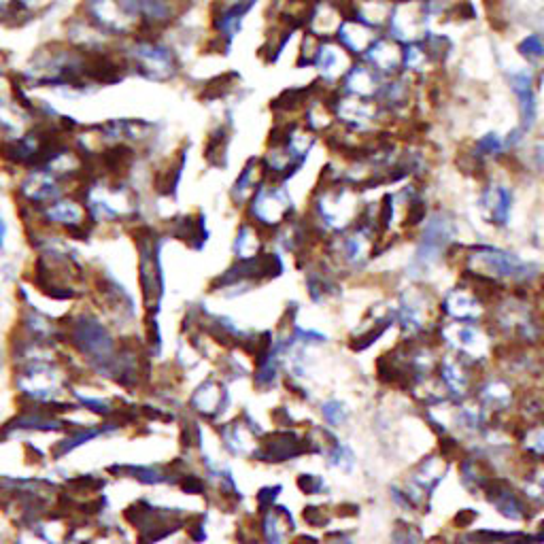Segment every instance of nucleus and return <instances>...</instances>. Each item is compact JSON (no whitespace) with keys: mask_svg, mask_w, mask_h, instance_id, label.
Returning a JSON list of instances; mask_svg holds the SVG:
<instances>
[{"mask_svg":"<svg viewBox=\"0 0 544 544\" xmlns=\"http://www.w3.org/2000/svg\"><path fill=\"white\" fill-rule=\"evenodd\" d=\"M364 213L362 192L347 183L319 181L311 196V207L306 219L319 234H340L360 221Z\"/></svg>","mask_w":544,"mask_h":544,"instance_id":"f03ea898","label":"nucleus"},{"mask_svg":"<svg viewBox=\"0 0 544 544\" xmlns=\"http://www.w3.org/2000/svg\"><path fill=\"white\" fill-rule=\"evenodd\" d=\"M345 9L340 7L338 0H323V3H315L306 11L304 26L306 32L313 34L319 41H334L340 24L345 22Z\"/></svg>","mask_w":544,"mask_h":544,"instance_id":"6ab92c4d","label":"nucleus"},{"mask_svg":"<svg viewBox=\"0 0 544 544\" xmlns=\"http://www.w3.org/2000/svg\"><path fill=\"white\" fill-rule=\"evenodd\" d=\"M264 249V238H262V230L251 224V221H243L241 226H238L236 234H234V243H232V253L236 260H251L262 255Z\"/></svg>","mask_w":544,"mask_h":544,"instance_id":"a878e982","label":"nucleus"},{"mask_svg":"<svg viewBox=\"0 0 544 544\" xmlns=\"http://www.w3.org/2000/svg\"><path fill=\"white\" fill-rule=\"evenodd\" d=\"M457 238L455 217L447 211H432L421 224V232L413 251V258L408 262L406 275L413 281H421L432 275L442 262L449 258V253Z\"/></svg>","mask_w":544,"mask_h":544,"instance_id":"39448f33","label":"nucleus"},{"mask_svg":"<svg viewBox=\"0 0 544 544\" xmlns=\"http://www.w3.org/2000/svg\"><path fill=\"white\" fill-rule=\"evenodd\" d=\"M28 215L34 221V228L66 234L68 238H77V241H83L94 228L88 209H85V204L77 192L66 194L47 204L41 211Z\"/></svg>","mask_w":544,"mask_h":544,"instance_id":"0eeeda50","label":"nucleus"},{"mask_svg":"<svg viewBox=\"0 0 544 544\" xmlns=\"http://www.w3.org/2000/svg\"><path fill=\"white\" fill-rule=\"evenodd\" d=\"M296 215V202L287 183L264 179L245 204V219L262 232H275Z\"/></svg>","mask_w":544,"mask_h":544,"instance_id":"423d86ee","label":"nucleus"},{"mask_svg":"<svg viewBox=\"0 0 544 544\" xmlns=\"http://www.w3.org/2000/svg\"><path fill=\"white\" fill-rule=\"evenodd\" d=\"M517 54L523 58L525 66L538 68L544 62V34L530 32L517 43Z\"/></svg>","mask_w":544,"mask_h":544,"instance_id":"c85d7f7f","label":"nucleus"},{"mask_svg":"<svg viewBox=\"0 0 544 544\" xmlns=\"http://www.w3.org/2000/svg\"><path fill=\"white\" fill-rule=\"evenodd\" d=\"M362 60L381 77L398 75L402 73V45L389 39L387 34H379V39L370 45Z\"/></svg>","mask_w":544,"mask_h":544,"instance_id":"412c9836","label":"nucleus"},{"mask_svg":"<svg viewBox=\"0 0 544 544\" xmlns=\"http://www.w3.org/2000/svg\"><path fill=\"white\" fill-rule=\"evenodd\" d=\"M534 164L542 170V175H544V143H538L534 147Z\"/></svg>","mask_w":544,"mask_h":544,"instance_id":"58836bf2","label":"nucleus"},{"mask_svg":"<svg viewBox=\"0 0 544 544\" xmlns=\"http://www.w3.org/2000/svg\"><path fill=\"white\" fill-rule=\"evenodd\" d=\"M389 0H351V9L347 17L362 22L374 30H383L391 11Z\"/></svg>","mask_w":544,"mask_h":544,"instance_id":"393cba45","label":"nucleus"},{"mask_svg":"<svg viewBox=\"0 0 544 544\" xmlns=\"http://www.w3.org/2000/svg\"><path fill=\"white\" fill-rule=\"evenodd\" d=\"M415 77L398 73L391 77H383V83L377 94V105L383 111V117H400L413 102L415 94Z\"/></svg>","mask_w":544,"mask_h":544,"instance_id":"a211bd4d","label":"nucleus"},{"mask_svg":"<svg viewBox=\"0 0 544 544\" xmlns=\"http://www.w3.org/2000/svg\"><path fill=\"white\" fill-rule=\"evenodd\" d=\"M264 179H266V175H264L260 158H249L230 187V200H232L234 207L245 209V204L249 202V198L253 196L255 190H258Z\"/></svg>","mask_w":544,"mask_h":544,"instance_id":"5701e85b","label":"nucleus"},{"mask_svg":"<svg viewBox=\"0 0 544 544\" xmlns=\"http://www.w3.org/2000/svg\"><path fill=\"white\" fill-rule=\"evenodd\" d=\"M491 502L496 504V508L500 510V513L508 519H513V521H519L523 519V504L519 500V496L515 491H510L506 487H500L496 491V496H491Z\"/></svg>","mask_w":544,"mask_h":544,"instance_id":"7c9ffc66","label":"nucleus"},{"mask_svg":"<svg viewBox=\"0 0 544 544\" xmlns=\"http://www.w3.org/2000/svg\"><path fill=\"white\" fill-rule=\"evenodd\" d=\"M510 400H513V396H510V389L500 383V381H491L483 387V402L485 406H493V408H504L510 404Z\"/></svg>","mask_w":544,"mask_h":544,"instance_id":"72a5a7b5","label":"nucleus"},{"mask_svg":"<svg viewBox=\"0 0 544 544\" xmlns=\"http://www.w3.org/2000/svg\"><path fill=\"white\" fill-rule=\"evenodd\" d=\"M434 302L430 300V296L423 292V289L411 287L404 289L398 298V306L394 319L398 321V326L406 332V334H419L428 326V319L432 315Z\"/></svg>","mask_w":544,"mask_h":544,"instance_id":"dca6fc26","label":"nucleus"},{"mask_svg":"<svg viewBox=\"0 0 544 544\" xmlns=\"http://www.w3.org/2000/svg\"><path fill=\"white\" fill-rule=\"evenodd\" d=\"M508 90L513 94L519 111V126L530 132L538 122V77L530 66H515L506 71Z\"/></svg>","mask_w":544,"mask_h":544,"instance_id":"4468645a","label":"nucleus"},{"mask_svg":"<svg viewBox=\"0 0 544 544\" xmlns=\"http://www.w3.org/2000/svg\"><path fill=\"white\" fill-rule=\"evenodd\" d=\"M302 3H311V5H315V3H323V0H302Z\"/></svg>","mask_w":544,"mask_h":544,"instance_id":"a19ab883","label":"nucleus"},{"mask_svg":"<svg viewBox=\"0 0 544 544\" xmlns=\"http://www.w3.org/2000/svg\"><path fill=\"white\" fill-rule=\"evenodd\" d=\"M319 39H315L313 34L304 32L302 43H300V51H298V66H313V60L317 56V47H319Z\"/></svg>","mask_w":544,"mask_h":544,"instance_id":"c9c22d12","label":"nucleus"},{"mask_svg":"<svg viewBox=\"0 0 544 544\" xmlns=\"http://www.w3.org/2000/svg\"><path fill=\"white\" fill-rule=\"evenodd\" d=\"M77 194L88 209L94 228L100 224H126L139 215V198L126 177L92 173L79 185Z\"/></svg>","mask_w":544,"mask_h":544,"instance_id":"f257e3e1","label":"nucleus"},{"mask_svg":"<svg viewBox=\"0 0 544 544\" xmlns=\"http://www.w3.org/2000/svg\"><path fill=\"white\" fill-rule=\"evenodd\" d=\"M170 3H179V5H183V0H170Z\"/></svg>","mask_w":544,"mask_h":544,"instance_id":"79ce46f5","label":"nucleus"},{"mask_svg":"<svg viewBox=\"0 0 544 544\" xmlns=\"http://www.w3.org/2000/svg\"><path fill=\"white\" fill-rule=\"evenodd\" d=\"M432 32V22L423 11L421 0H396L391 5L385 34L396 43L411 45L421 43Z\"/></svg>","mask_w":544,"mask_h":544,"instance_id":"9b49d317","label":"nucleus"},{"mask_svg":"<svg viewBox=\"0 0 544 544\" xmlns=\"http://www.w3.org/2000/svg\"><path fill=\"white\" fill-rule=\"evenodd\" d=\"M381 83H383V77L374 71L372 66H368L364 60H353L345 77L340 79L336 92L355 96V98H364V100H374L379 94Z\"/></svg>","mask_w":544,"mask_h":544,"instance_id":"aec40b11","label":"nucleus"},{"mask_svg":"<svg viewBox=\"0 0 544 544\" xmlns=\"http://www.w3.org/2000/svg\"><path fill=\"white\" fill-rule=\"evenodd\" d=\"M353 58L336 41H321L317 47V56L313 68L317 73V83L323 90L336 92L340 79L345 77Z\"/></svg>","mask_w":544,"mask_h":544,"instance_id":"2eb2a0df","label":"nucleus"},{"mask_svg":"<svg viewBox=\"0 0 544 544\" xmlns=\"http://www.w3.org/2000/svg\"><path fill=\"white\" fill-rule=\"evenodd\" d=\"M394 544H425V542L419 538L415 530H411V527H400L394 534Z\"/></svg>","mask_w":544,"mask_h":544,"instance_id":"e433bc0d","label":"nucleus"},{"mask_svg":"<svg viewBox=\"0 0 544 544\" xmlns=\"http://www.w3.org/2000/svg\"><path fill=\"white\" fill-rule=\"evenodd\" d=\"M447 336L453 340V347L468 357H483L487 349V336L479 323H451Z\"/></svg>","mask_w":544,"mask_h":544,"instance_id":"b1692460","label":"nucleus"},{"mask_svg":"<svg viewBox=\"0 0 544 544\" xmlns=\"http://www.w3.org/2000/svg\"><path fill=\"white\" fill-rule=\"evenodd\" d=\"M75 192L71 185L49 173L45 166H34L17 173L15 200L22 207V213H37L54 200Z\"/></svg>","mask_w":544,"mask_h":544,"instance_id":"1a4fd4ad","label":"nucleus"},{"mask_svg":"<svg viewBox=\"0 0 544 544\" xmlns=\"http://www.w3.org/2000/svg\"><path fill=\"white\" fill-rule=\"evenodd\" d=\"M228 143H230V134L224 126H217L211 136H209V147H207V158L211 164L219 166L217 158H226L228 151Z\"/></svg>","mask_w":544,"mask_h":544,"instance_id":"473e14b6","label":"nucleus"},{"mask_svg":"<svg viewBox=\"0 0 544 544\" xmlns=\"http://www.w3.org/2000/svg\"><path fill=\"white\" fill-rule=\"evenodd\" d=\"M255 5H258V0H213L209 24L213 39L221 49L228 51L234 45Z\"/></svg>","mask_w":544,"mask_h":544,"instance_id":"f8f14e48","label":"nucleus"},{"mask_svg":"<svg viewBox=\"0 0 544 544\" xmlns=\"http://www.w3.org/2000/svg\"><path fill=\"white\" fill-rule=\"evenodd\" d=\"M330 109L334 122L349 134L372 136L383 124V111L377 100H364L340 92L330 94Z\"/></svg>","mask_w":544,"mask_h":544,"instance_id":"9d476101","label":"nucleus"},{"mask_svg":"<svg viewBox=\"0 0 544 544\" xmlns=\"http://www.w3.org/2000/svg\"><path fill=\"white\" fill-rule=\"evenodd\" d=\"M440 372H442V383H445V387L449 389L453 400H462L468 391V374L453 360H445Z\"/></svg>","mask_w":544,"mask_h":544,"instance_id":"c756f323","label":"nucleus"},{"mask_svg":"<svg viewBox=\"0 0 544 544\" xmlns=\"http://www.w3.org/2000/svg\"><path fill=\"white\" fill-rule=\"evenodd\" d=\"M379 39V30H374L362 22L353 20V17H345V22L340 24L334 41L343 47L353 60H362L370 45Z\"/></svg>","mask_w":544,"mask_h":544,"instance_id":"4be33fe9","label":"nucleus"},{"mask_svg":"<svg viewBox=\"0 0 544 544\" xmlns=\"http://www.w3.org/2000/svg\"><path fill=\"white\" fill-rule=\"evenodd\" d=\"M466 272L485 285H530L538 279L540 266L521 258L519 253L496 245H474L464 255Z\"/></svg>","mask_w":544,"mask_h":544,"instance_id":"7ed1b4c3","label":"nucleus"},{"mask_svg":"<svg viewBox=\"0 0 544 544\" xmlns=\"http://www.w3.org/2000/svg\"><path fill=\"white\" fill-rule=\"evenodd\" d=\"M7 234H9V226H7L5 217L0 215V251H3L7 245Z\"/></svg>","mask_w":544,"mask_h":544,"instance_id":"ea45409f","label":"nucleus"},{"mask_svg":"<svg viewBox=\"0 0 544 544\" xmlns=\"http://www.w3.org/2000/svg\"><path fill=\"white\" fill-rule=\"evenodd\" d=\"M20 20V11H17V0H0V20Z\"/></svg>","mask_w":544,"mask_h":544,"instance_id":"4c0bfd02","label":"nucleus"},{"mask_svg":"<svg viewBox=\"0 0 544 544\" xmlns=\"http://www.w3.org/2000/svg\"><path fill=\"white\" fill-rule=\"evenodd\" d=\"M281 510L283 513H272V510H268L264 521H262V536H264L266 544H283L285 542L289 527H285L283 517L287 515V510L285 508H281Z\"/></svg>","mask_w":544,"mask_h":544,"instance_id":"2f4dec72","label":"nucleus"},{"mask_svg":"<svg viewBox=\"0 0 544 544\" xmlns=\"http://www.w3.org/2000/svg\"><path fill=\"white\" fill-rule=\"evenodd\" d=\"M440 309L453 323H479L485 315V302L472 285H455L440 302Z\"/></svg>","mask_w":544,"mask_h":544,"instance_id":"f3484780","label":"nucleus"},{"mask_svg":"<svg viewBox=\"0 0 544 544\" xmlns=\"http://www.w3.org/2000/svg\"><path fill=\"white\" fill-rule=\"evenodd\" d=\"M476 207H479V213H481L485 224L498 228V230L508 228L510 219H513V211H515L513 185H510L506 179L489 177L481 187Z\"/></svg>","mask_w":544,"mask_h":544,"instance_id":"ddd939ff","label":"nucleus"},{"mask_svg":"<svg viewBox=\"0 0 544 544\" xmlns=\"http://www.w3.org/2000/svg\"><path fill=\"white\" fill-rule=\"evenodd\" d=\"M321 417L328 425H332V428H340L349 417V408L340 400L330 398L321 404Z\"/></svg>","mask_w":544,"mask_h":544,"instance_id":"f704fd0d","label":"nucleus"},{"mask_svg":"<svg viewBox=\"0 0 544 544\" xmlns=\"http://www.w3.org/2000/svg\"><path fill=\"white\" fill-rule=\"evenodd\" d=\"M119 54L126 71L151 83H170L181 75V58L177 49L162 39V34L141 32L119 43Z\"/></svg>","mask_w":544,"mask_h":544,"instance_id":"20e7f679","label":"nucleus"},{"mask_svg":"<svg viewBox=\"0 0 544 544\" xmlns=\"http://www.w3.org/2000/svg\"><path fill=\"white\" fill-rule=\"evenodd\" d=\"M77 15L113 43H124L141 34L139 24L124 9L122 0H79Z\"/></svg>","mask_w":544,"mask_h":544,"instance_id":"6e6552de","label":"nucleus"},{"mask_svg":"<svg viewBox=\"0 0 544 544\" xmlns=\"http://www.w3.org/2000/svg\"><path fill=\"white\" fill-rule=\"evenodd\" d=\"M434 58L425 43H411L402 47V73L411 77H423L434 71Z\"/></svg>","mask_w":544,"mask_h":544,"instance_id":"bb28decb","label":"nucleus"},{"mask_svg":"<svg viewBox=\"0 0 544 544\" xmlns=\"http://www.w3.org/2000/svg\"><path fill=\"white\" fill-rule=\"evenodd\" d=\"M192 404H194V408L198 413L213 417V415L224 411V406L228 404V394L215 381L209 379L196 389Z\"/></svg>","mask_w":544,"mask_h":544,"instance_id":"cd10ccee","label":"nucleus"}]
</instances>
